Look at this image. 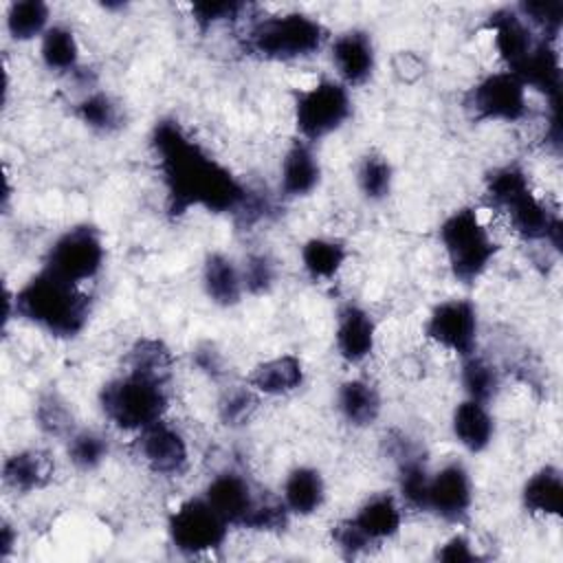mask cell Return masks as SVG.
Here are the masks:
<instances>
[{"mask_svg": "<svg viewBox=\"0 0 563 563\" xmlns=\"http://www.w3.org/2000/svg\"><path fill=\"white\" fill-rule=\"evenodd\" d=\"M125 369L169 383L174 376V354L161 339L141 336L125 354Z\"/></svg>", "mask_w": 563, "mask_h": 563, "instance_id": "32", "label": "cell"}, {"mask_svg": "<svg viewBox=\"0 0 563 563\" xmlns=\"http://www.w3.org/2000/svg\"><path fill=\"white\" fill-rule=\"evenodd\" d=\"M260 398L262 396L255 389H251L246 383L238 385V387H229L218 400V416H220L222 424H227L231 429L244 427L257 411Z\"/></svg>", "mask_w": 563, "mask_h": 563, "instance_id": "39", "label": "cell"}, {"mask_svg": "<svg viewBox=\"0 0 563 563\" xmlns=\"http://www.w3.org/2000/svg\"><path fill=\"white\" fill-rule=\"evenodd\" d=\"M321 183V163L312 143L292 141L279 161V194L286 200L310 196Z\"/></svg>", "mask_w": 563, "mask_h": 563, "instance_id": "18", "label": "cell"}, {"mask_svg": "<svg viewBox=\"0 0 563 563\" xmlns=\"http://www.w3.org/2000/svg\"><path fill=\"white\" fill-rule=\"evenodd\" d=\"M200 284L207 299L220 308H233L246 295L240 262L222 251H213L205 257Z\"/></svg>", "mask_w": 563, "mask_h": 563, "instance_id": "21", "label": "cell"}, {"mask_svg": "<svg viewBox=\"0 0 563 563\" xmlns=\"http://www.w3.org/2000/svg\"><path fill=\"white\" fill-rule=\"evenodd\" d=\"M512 73L523 81L528 90H537L548 99V103H561V57L554 42L539 40L530 55L512 68Z\"/></svg>", "mask_w": 563, "mask_h": 563, "instance_id": "20", "label": "cell"}, {"mask_svg": "<svg viewBox=\"0 0 563 563\" xmlns=\"http://www.w3.org/2000/svg\"><path fill=\"white\" fill-rule=\"evenodd\" d=\"M150 145L167 194V211L183 216L189 209L209 213H242L251 200L249 187L213 158L176 119L154 123Z\"/></svg>", "mask_w": 563, "mask_h": 563, "instance_id": "1", "label": "cell"}, {"mask_svg": "<svg viewBox=\"0 0 563 563\" xmlns=\"http://www.w3.org/2000/svg\"><path fill=\"white\" fill-rule=\"evenodd\" d=\"M191 20L198 26L200 33H207L209 29L224 24V22H233L240 20L244 11H249V4L244 2H194L191 7Z\"/></svg>", "mask_w": 563, "mask_h": 563, "instance_id": "41", "label": "cell"}, {"mask_svg": "<svg viewBox=\"0 0 563 563\" xmlns=\"http://www.w3.org/2000/svg\"><path fill=\"white\" fill-rule=\"evenodd\" d=\"M55 462L51 453L42 449H20L11 453L2 464V482L7 488L29 495L51 484Z\"/></svg>", "mask_w": 563, "mask_h": 563, "instance_id": "24", "label": "cell"}, {"mask_svg": "<svg viewBox=\"0 0 563 563\" xmlns=\"http://www.w3.org/2000/svg\"><path fill=\"white\" fill-rule=\"evenodd\" d=\"M330 62L336 79L347 88L363 86L376 70V44L365 29H345L330 42Z\"/></svg>", "mask_w": 563, "mask_h": 563, "instance_id": "15", "label": "cell"}, {"mask_svg": "<svg viewBox=\"0 0 563 563\" xmlns=\"http://www.w3.org/2000/svg\"><path fill=\"white\" fill-rule=\"evenodd\" d=\"M350 257V249L341 238L314 235L308 238L299 249V262L303 273L312 282L334 279Z\"/></svg>", "mask_w": 563, "mask_h": 563, "instance_id": "28", "label": "cell"}, {"mask_svg": "<svg viewBox=\"0 0 563 563\" xmlns=\"http://www.w3.org/2000/svg\"><path fill=\"white\" fill-rule=\"evenodd\" d=\"M79 42L68 24H51L40 40V59L51 73H75L79 68Z\"/></svg>", "mask_w": 563, "mask_h": 563, "instance_id": "29", "label": "cell"}, {"mask_svg": "<svg viewBox=\"0 0 563 563\" xmlns=\"http://www.w3.org/2000/svg\"><path fill=\"white\" fill-rule=\"evenodd\" d=\"M202 497L218 510V515L231 528H249L255 510L260 508L264 495L238 471H222L209 479Z\"/></svg>", "mask_w": 563, "mask_h": 563, "instance_id": "14", "label": "cell"}, {"mask_svg": "<svg viewBox=\"0 0 563 563\" xmlns=\"http://www.w3.org/2000/svg\"><path fill=\"white\" fill-rule=\"evenodd\" d=\"M517 13L528 26L545 42H554L563 29V2L561 0H528L515 4Z\"/></svg>", "mask_w": 563, "mask_h": 563, "instance_id": "38", "label": "cell"}, {"mask_svg": "<svg viewBox=\"0 0 563 563\" xmlns=\"http://www.w3.org/2000/svg\"><path fill=\"white\" fill-rule=\"evenodd\" d=\"M486 31L493 37V48L506 70L517 68L541 40L515 7H499L486 18Z\"/></svg>", "mask_w": 563, "mask_h": 563, "instance_id": "17", "label": "cell"}, {"mask_svg": "<svg viewBox=\"0 0 563 563\" xmlns=\"http://www.w3.org/2000/svg\"><path fill=\"white\" fill-rule=\"evenodd\" d=\"M460 385H462L464 398H473L488 405L490 400L497 398L501 389V372L488 358L473 354L462 358Z\"/></svg>", "mask_w": 563, "mask_h": 563, "instance_id": "34", "label": "cell"}, {"mask_svg": "<svg viewBox=\"0 0 563 563\" xmlns=\"http://www.w3.org/2000/svg\"><path fill=\"white\" fill-rule=\"evenodd\" d=\"M35 422L42 429V433L51 438H59L64 442L75 431L73 409L57 391H46L40 396L35 405Z\"/></svg>", "mask_w": 563, "mask_h": 563, "instance_id": "37", "label": "cell"}, {"mask_svg": "<svg viewBox=\"0 0 563 563\" xmlns=\"http://www.w3.org/2000/svg\"><path fill=\"white\" fill-rule=\"evenodd\" d=\"M521 504L534 517H561L563 512V475L559 466L537 468L521 488Z\"/></svg>", "mask_w": 563, "mask_h": 563, "instance_id": "27", "label": "cell"}, {"mask_svg": "<svg viewBox=\"0 0 563 563\" xmlns=\"http://www.w3.org/2000/svg\"><path fill=\"white\" fill-rule=\"evenodd\" d=\"M7 33L15 42L42 40L51 26V7L42 0H18L11 2L4 13Z\"/></svg>", "mask_w": 563, "mask_h": 563, "instance_id": "30", "label": "cell"}, {"mask_svg": "<svg viewBox=\"0 0 563 563\" xmlns=\"http://www.w3.org/2000/svg\"><path fill=\"white\" fill-rule=\"evenodd\" d=\"M306 380V369L299 356L279 354L257 363L249 376L246 385L255 389L260 396H288L297 391Z\"/></svg>", "mask_w": 563, "mask_h": 563, "instance_id": "25", "label": "cell"}, {"mask_svg": "<svg viewBox=\"0 0 563 563\" xmlns=\"http://www.w3.org/2000/svg\"><path fill=\"white\" fill-rule=\"evenodd\" d=\"M110 453V442L95 429H75L66 440V455L77 471L99 468Z\"/></svg>", "mask_w": 563, "mask_h": 563, "instance_id": "36", "label": "cell"}, {"mask_svg": "<svg viewBox=\"0 0 563 563\" xmlns=\"http://www.w3.org/2000/svg\"><path fill=\"white\" fill-rule=\"evenodd\" d=\"M332 543L345 559H356L372 548V543L361 534V530L350 521V517L334 526Z\"/></svg>", "mask_w": 563, "mask_h": 563, "instance_id": "43", "label": "cell"}, {"mask_svg": "<svg viewBox=\"0 0 563 563\" xmlns=\"http://www.w3.org/2000/svg\"><path fill=\"white\" fill-rule=\"evenodd\" d=\"M398 499L411 510H424L427 486H429V466L420 453L405 451L398 455Z\"/></svg>", "mask_w": 563, "mask_h": 563, "instance_id": "35", "label": "cell"}, {"mask_svg": "<svg viewBox=\"0 0 563 563\" xmlns=\"http://www.w3.org/2000/svg\"><path fill=\"white\" fill-rule=\"evenodd\" d=\"M451 433L464 451H486L495 440V418L488 405L473 398H462L451 413Z\"/></svg>", "mask_w": 563, "mask_h": 563, "instance_id": "22", "label": "cell"}, {"mask_svg": "<svg viewBox=\"0 0 563 563\" xmlns=\"http://www.w3.org/2000/svg\"><path fill=\"white\" fill-rule=\"evenodd\" d=\"M389 66H391L394 79L402 86H413L427 75V59L418 51H409V48L396 51L389 59Z\"/></svg>", "mask_w": 563, "mask_h": 563, "instance_id": "42", "label": "cell"}, {"mask_svg": "<svg viewBox=\"0 0 563 563\" xmlns=\"http://www.w3.org/2000/svg\"><path fill=\"white\" fill-rule=\"evenodd\" d=\"M354 180L365 200L383 202L394 187V167L385 154L372 150L358 158Z\"/></svg>", "mask_w": 563, "mask_h": 563, "instance_id": "33", "label": "cell"}, {"mask_svg": "<svg viewBox=\"0 0 563 563\" xmlns=\"http://www.w3.org/2000/svg\"><path fill=\"white\" fill-rule=\"evenodd\" d=\"M378 328L367 308L347 301L339 306L334 321V347L347 365L365 363L376 350Z\"/></svg>", "mask_w": 563, "mask_h": 563, "instance_id": "16", "label": "cell"}, {"mask_svg": "<svg viewBox=\"0 0 563 563\" xmlns=\"http://www.w3.org/2000/svg\"><path fill=\"white\" fill-rule=\"evenodd\" d=\"M484 198L521 240L548 242L552 249H561V218L532 189L523 167L515 163L493 167L484 176Z\"/></svg>", "mask_w": 563, "mask_h": 563, "instance_id": "3", "label": "cell"}, {"mask_svg": "<svg viewBox=\"0 0 563 563\" xmlns=\"http://www.w3.org/2000/svg\"><path fill=\"white\" fill-rule=\"evenodd\" d=\"M99 409L119 431L141 433L169 409V383L123 369L99 389Z\"/></svg>", "mask_w": 563, "mask_h": 563, "instance_id": "5", "label": "cell"}, {"mask_svg": "<svg viewBox=\"0 0 563 563\" xmlns=\"http://www.w3.org/2000/svg\"><path fill=\"white\" fill-rule=\"evenodd\" d=\"M229 528L231 526L202 495L180 501L167 517V537L172 545L187 556L220 550L229 537Z\"/></svg>", "mask_w": 563, "mask_h": 563, "instance_id": "10", "label": "cell"}, {"mask_svg": "<svg viewBox=\"0 0 563 563\" xmlns=\"http://www.w3.org/2000/svg\"><path fill=\"white\" fill-rule=\"evenodd\" d=\"M103 264L106 242L101 231L92 224H73L51 242L42 268L70 284L86 286L99 277Z\"/></svg>", "mask_w": 563, "mask_h": 563, "instance_id": "8", "label": "cell"}, {"mask_svg": "<svg viewBox=\"0 0 563 563\" xmlns=\"http://www.w3.org/2000/svg\"><path fill=\"white\" fill-rule=\"evenodd\" d=\"M402 512L405 506L394 493H374L369 495L356 512L350 517V521L361 530V534L372 543L380 545L385 541H391L398 537L402 528Z\"/></svg>", "mask_w": 563, "mask_h": 563, "instance_id": "19", "label": "cell"}, {"mask_svg": "<svg viewBox=\"0 0 563 563\" xmlns=\"http://www.w3.org/2000/svg\"><path fill=\"white\" fill-rule=\"evenodd\" d=\"M15 543H18L15 528L9 521H2V528H0V556L9 559V554H11Z\"/></svg>", "mask_w": 563, "mask_h": 563, "instance_id": "46", "label": "cell"}, {"mask_svg": "<svg viewBox=\"0 0 563 563\" xmlns=\"http://www.w3.org/2000/svg\"><path fill=\"white\" fill-rule=\"evenodd\" d=\"M352 95L336 77H321L299 90L292 103V121L301 141L317 143L341 130L352 117Z\"/></svg>", "mask_w": 563, "mask_h": 563, "instance_id": "7", "label": "cell"}, {"mask_svg": "<svg viewBox=\"0 0 563 563\" xmlns=\"http://www.w3.org/2000/svg\"><path fill=\"white\" fill-rule=\"evenodd\" d=\"M530 90L512 70H493L464 92V110L473 121L519 123L528 117Z\"/></svg>", "mask_w": 563, "mask_h": 563, "instance_id": "9", "label": "cell"}, {"mask_svg": "<svg viewBox=\"0 0 563 563\" xmlns=\"http://www.w3.org/2000/svg\"><path fill=\"white\" fill-rule=\"evenodd\" d=\"M15 317L55 339L79 336L92 312V299L84 286L70 284L46 268L31 275L11 297Z\"/></svg>", "mask_w": 563, "mask_h": 563, "instance_id": "2", "label": "cell"}, {"mask_svg": "<svg viewBox=\"0 0 563 563\" xmlns=\"http://www.w3.org/2000/svg\"><path fill=\"white\" fill-rule=\"evenodd\" d=\"M282 501L290 517H312L325 504V479L319 468L299 464L290 468L282 484Z\"/></svg>", "mask_w": 563, "mask_h": 563, "instance_id": "26", "label": "cell"}, {"mask_svg": "<svg viewBox=\"0 0 563 563\" xmlns=\"http://www.w3.org/2000/svg\"><path fill=\"white\" fill-rule=\"evenodd\" d=\"M334 407L341 420L354 429L372 427L383 411V396L367 378H347L336 387Z\"/></svg>", "mask_w": 563, "mask_h": 563, "instance_id": "23", "label": "cell"}, {"mask_svg": "<svg viewBox=\"0 0 563 563\" xmlns=\"http://www.w3.org/2000/svg\"><path fill=\"white\" fill-rule=\"evenodd\" d=\"M328 29L310 13L284 11L249 24L242 46L266 62H299L314 57L328 44Z\"/></svg>", "mask_w": 563, "mask_h": 563, "instance_id": "4", "label": "cell"}, {"mask_svg": "<svg viewBox=\"0 0 563 563\" xmlns=\"http://www.w3.org/2000/svg\"><path fill=\"white\" fill-rule=\"evenodd\" d=\"M438 240L457 284H477L499 253V242L475 207L451 211L438 227Z\"/></svg>", "mask_w": 563, "mask_h": 563, "instance_id": "6", "label": "cell"}, {"mask_svg": "<svg viewBox=\"0 0 563 563\" xmlns=\"http://www.w3.org/2000/svg\"><path fill=\"white\" fill-rule=\"evenodd\" d=\"M435 559L442 563H471V561H477L479 554L468 537L453 534L438 545Z\"/></svg>", "mask_w": 563, "mask_h": 563, "instance_id": "44", "label": "cell"}, {"mask_svg": "<svg viewBox=\"0 0 563 563\" xmlns=\"http://www.w3.org/2000/svg\"><path fill=\"white\" fill-rule=\"evenodd\" d=\"M422 332L433 345L455 354L460 361L473 356L479 341L477 306L468 297L440 301L427 314Z\"/></svg>", "mask_w": 563, "mask_h": 563, "instance_id": "11", "label": "cell"}, {"mask_svg": "<svg viewBox=\"0 0 563 563\" xmlns=\"http://www.w3.org/2000/svg\"><path fill=\"white\" fill-rule=\"evenodd\" d=\"M240 268H242V282H244L246 295H253V297L268 295L277 284V264L266 253L246 255Z\"/></svg>", "mask_w": 563, "mask_h": 563, "instance_id": "40", "label": "cell"}, {"mask_svg": "<svg viewBox=\"0 0 563 563\" xmlns=\"http://www.w3.org/2000/svg\"><path fill=\"white\" fill-rule=\"evenodd\" d=\"M136 453L141 462L156 475L178 477L189 466L187 438L174 424L158 420L136 433Z\"/></svg>", "mask_w": 563, "mask_h": 563, "instance_id": "13", "label": "cell"}, {"mask_svg": "<svg viewBox=\"0 0 563 563\" xmlns=\"http://www.w3.org/2000/svg\"><path fill=\"white\" fill-rule=\"evenodd\" d=\"M191 358H194V363H196V367L200 369V372H205L207 376H211V378H220L227 369V361H224V356H222V352L213 345V343H200V345H196V350L191 352Z\"/></svg>", "mask_w": 563, "mask_h": 563, "instance_id": "45", "label": "cell"}, {"mask_svg": "<svg viewBox=\"0 0 563 563\" xmlns=\"http://www.w3.org/2000/svg\"><path fill=\"white\" fill-rule=\"evenodd\" d=\"M473 477L462 462L451 460L431 471L424 512H433L446 523H462L473 508Z\"/></svg>", "mask_w": 563, "mask_h": 563, "instance_id": "12", "label": "cell"}, {"mask_svg": "<svg viewBox=\"0 0 563 563\" xmlns=\"http://www.w3.org/2000/svg\"><path fill=\"white\" fill-rule=\"evenodd\" d=\"M75 117L90 130L110 134L123 128L125 112L123 106L103 90H90L75 106Z\"/></svg>", "mask_w": 563, "mask_h": 563, "instance_id": "31", "label": "cell"}]
</instances>
